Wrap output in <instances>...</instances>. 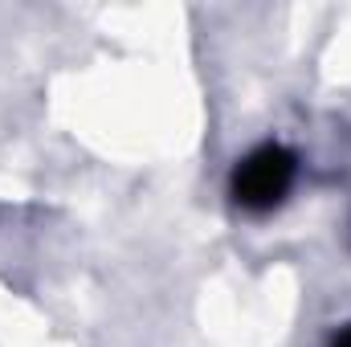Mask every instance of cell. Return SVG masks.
Returning a JSON list of instances; mask_svg holds the SVG:
<instances>
[{"label":"cell","instance_id":"obj_1","mask_svg":"<svg viewBox=\"0 0 351 347\" xmlns=\"http://www.w3.org/2000/svg\"><path fill=\"white\" fill-rule=\"evenodd\" d=\"M294 176H298V160L290 147L282 143H262L254 147L237 168H233V200L250 213H269L286 200V192L294 188Z\"/></svg>","mask_w":351,"mask_h":347},{"label":"cell","instance_id":"obj_2","mask_svg":"<svg viewBox=\"0 0 351 347\" xmlns=\"http://www.w3.org/2000/svg\"><path fill=\"white\" fill-rule=\"evenodd\" d=\"M331 347H351V327H348V331H339V335H335V344H331Z\"/></svg>","mask_w":351,"mask_h":347}]
</instances>
